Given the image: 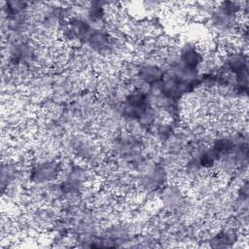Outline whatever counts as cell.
Returning a JSON list of instances; mask_svg holds the SVG:
<instances>
[{"label":"cell","mask_w":249,"mask_h":249,"mask_svg":"<svg viewBox=\"0 0 249 249\" xmlns=\"http://www.w3.org/2000/svg\"><path fill=\"white\" fill-rule=\"evenodd\" d=\"M163 75L161 66L156 62H142L138 66L137 79L143 85L154 87L161 81Z\"/></svg>","instance_id":"cell-1"}]
</instances>
